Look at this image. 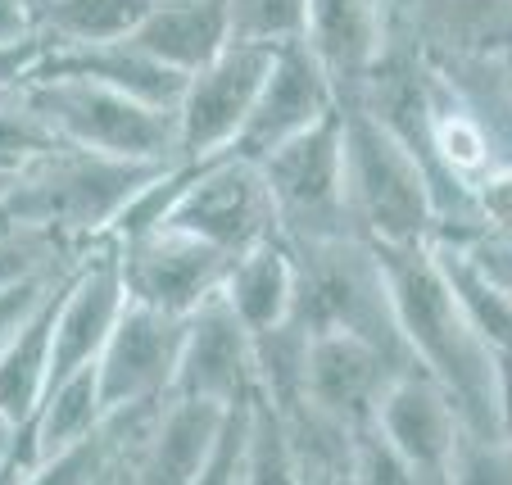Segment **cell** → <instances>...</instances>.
Wrapping results in <instances>:
<instances>
[{
  "instance_id": "obj_1",
  "label": "cell",
  "mask_w": 512,
  "mask_h": 485,
  "mask_svg": "<svg viewBox=\"0 0 512 485\" xmlns=\"http://www.w3.org/2000/svg\"><path fill=\"white\" fill-rule=\"evenodd\" d=\"M390 291L404 350L413 368L431 381L458 413L463 436H499L494 422V363L481 336L472 331L440 254L431 245H372Z\"/></svg>"
},
{
  "instance_id": "obj_2",
  "label": "cell",
  "mask_w": 512,
  "mask_h": 485,
  "mask_svg": "<svg viewBox=\"0 0 512 485\" xmlns=\"http://www.w3.org/2000/svg\"><path fill=\"white\" fill-rule=\"evenodd\" d=\"M168 164H132V159L91 155L78 146H55L0 195V223L41 227V232H55L68 245L87 250L114 232L127 204Z\"/></svg>"
},
{
  "instance_id": "obj_3",
  "label": "cell",
  "mask_w": 512,
  "mask_h": 485,
  "mask_svg": "<svg viewBox=\"0 0 512 485\" xmlns=\"http://www.w3.org/2000/svg\"><path fill=\"white\" fill-rule=\"evenodd\" d=\"M340 155L354 236L368 245H431L440 236L422 159L363 105H340Z\"/></svg>"
},
{
  "instance_id": "obj_4",
  "label": "cell",
  "mask_w": 512,
  "mask_h": 485,
  "mask_svg": "<svg viewBox=\"0 0 512 485\" xmlns=\"http://www.w3.org/2000/svg\"><path fill=\"white\" fill-rule=\"evenodd\" d=\"M300 263V300H295V322L309 336L318 331H345V336L368 340L395 368L417 372L404 350L390 291L381 277V259L363 236H336V241H309L290 245Z\"/></svg>"
},
{
  "instance_id": "obj_5",
  "label": "cell",
  "mask_w": 512,
  "mask_h": 485,
  "mask_svg": "<svg viewBox=\"0 0 512 485\" xmlns=\"http://www.w3.org/2000/svg\"><path fill=\"white\" fill-rule=\"evenodd\" d=\"M28 109L64 141V146L91 150L109 159H132V164H168L177 159L173 114L150 109L141 100H127L109 87L82 78H46L32 73L19 87Z\"/></svg>"
},
{
  "instance_id": "obj_6",
  "label": "cell",
  "mask_w": 512,
  "mask_h": 485,
  "mask_svg": "<svg viewBox=\"0 0 512 485\" xmlns=\"http://www.w3.org/2000/svg\"><path fill=\"white\" fill-rule=\"evenodd\" d=\"M155 227H173L195 241L223 250L227 259L254 250V245L277 236V214H272L268 186H263L259 164L241 155L218 159H182L173 200Z\"/></svg>"
},
{
  "instance_id": "obj_7",
  "label": "cell",
  "mask_w": 512,
  "mask_h": 485,
  "mask_svg": "<svg viewBox=\"0 0 512 485\" xmlns=\"http://www.w3.org/2000/svg\"><path fill=\"white\" fill-rule=\"evenodd\" d=\"M263 186H268L277 236L286 245L336 241L354 236L345 204V155H340V109L313 132L295 136L272 155L259 159Z\"/></svg>"
},
{
  "instance_id": "obj_8",
  "label": "cell",
  "mask_w": 512,
  "mask_h": 485,
  "mask_svg": "<svg viewBox=\"0 0 512 485\" xmlns=\"http://www.w3.org/2000/svg\"><path fill=\"white\" fill-rule=\"evenodd\" d=\"M118 250V272H123V291L132 304L191 318L209 300H218L223 277L232 268L223 250L195 241L173 227H145L132 236H109Z\"/></svg>"
},
{
  "instance_id": "obj_9",
  "label": "cell",
  "mask_w": 512,
  "mask_h": 485,
  "mask_svg": "<svg viewBox=\"0 0 512 485\" xmlns=\"http://www.w3.org/2000/svg\"><path fill=\"white\" fill-rule=\"evenodd\" d=\"M277 46H250L232 41L213 64L195 68L182 82V96L173 109L177 159H218L232 155L236 136L254 109V96L263 87V73L272 64Z\"/></svg>"
},
{
  "instance_id": "obj_10",
  "label": "cell",
  "mask_w": 512,
  "mask_h": 485,
  "mask_svg": "<svg viewBox=\"0 0 512 485\" xmlns=\"http://www.w3.org/2000/svg\"><path fill=\"white\" fill-rule=\"evenodd\" d=\"M182 336H186V318L127 300L123 318L114 322L105 350L96 359V386L105 418L127 413V408L159 404V399L173 395Z\"/></svg>"
},
{
  "instance_id": "obj_11",
  "label": "cell",
  "mask_w": 512,
  "mask_h": 485,
  "mask_svg": "<svg viewBox=\"0 0 512 485\" xmlns=\"http://www.w3.org/2000/svg\"><path fill=\"white\" fill-rule=\"evenodd\" d=\"M340 109L336 87L322 73V64L309 55L304 41H286L272 50V64L263 73V87L254 96V109L245 118L241 136H236L232 155L259 164L263 155H272L277 146L295 141V136L313 132L318 123H327Z\"/></svg>"
},
{
  "instance_id": "obj_12",
  "label": "cell",
  "mask_w": 512,
  "mask_h": 485,
  "mask_svg": "<svg viewBox=\"0 0 512 485\" xmlns=\"http://www.w3.org/2000/svg\"><path fill=\"white\" fill-rule=\"evenodd\" d=\"M127 309L123 272H118L114 241L91 245L78 259V268L59 282L55 295V359H50V386L73 372L96 368L114 322Z\"/></svg>"
},
{
  "instance_id": "obj_13",
  "label": "cell",
  "mask_w": 512,
  "mask_h": 485,
  "mask_svg": "<svg viewBox=\"0 0 512 485\" xmlns=\"http://www.w3.org/2000/svg\"><path fill=\"white\" fill-rule=\"evenodd\" d=\"M404 368L372 350L368 340L345 331H318L309 336V372H304V404L322 418L340 422L349 431L372 427L390 381Z\"/></svg>"
},
{
  "instance_id": "obj_14",
  "label": "cell",
  "mask_w": 512,
  "mask_h": 485,
  "mask_svg": "<svg viewBox=\"0 0 512 485\" xmlns=\"http://www.w3.org/2000/svg\"><path fill=\"white\" fill-rule=\"evenodd\" d=\"M173 395L209 399L218 408L254 399V336L223 300H209L186 318Z\"/></svg>"
},
{
  "instance_id": "obj_15",
  "label": "cell",
  "mask_w": 512,
  "mask_h": 485,
  "mask_svg": "<svg viewBox=\"0 0 512 485\" xmlns=\"http://www.w3.org/2000/svg\"><path fill=\"white\" fill-rule=\"evenodd\" d=\"M399 28L404 19L390 10V0H309L300 41L331 78L336 100H349Z\"/></svg>"
},
{
  "instance_id": "obj_16",
  "label": "cell",
  "mask_w": 512,
  "mask_h": 485,
  "mask_svg": "<svg viewBox=\"0 0 512 485\" xmlns=\"http://www.w3.org/2000/svg\"><path fill=\"white\" fill-rule=\"evenodd\" d=\"M372 427L426 485H449V467H454L463 427H458V413L449 408V399L422 372H399L390 381Z\"/></svg>"
},
{
  "instance_id": "obj_17",
  "label": "cell",
  "mask_w": 512,
  "mask_h": 485,
  "mask_svg": "<svg viewBox=\"0 0 512 485\" xmlns=\"http://www.w3.org/2000/svg\"><path fill=\"white\" fill-rule=\"evenodd\" d=\"M227 418H232V408H218L209 399L168 395L136 436V445L127 449V476L136 485H191V476L209 463Z\"/></svg>"
},
{
  "instance_id": "obj_18",
  "label": "cell",
  "mask_w": 512,
  "mask_h": 485,
  "mask_svg": "<svg viewBox=\"0 0 512 485\" xmlns=\"http://www.w3.org/2000/svg\"><path fill=\"white\" fill-rule=\"evenodd\" d=\"M46 78H82L109 87L127 100H141L150 109L173 114L177 96H182V73H173L168 64H159L155 55H145L132 37L127 41H109V46H41L37 68Z\"/></svg>"
},
{
  "instance_id": "obj_19",
  "label": "cell",
  "mask_w": 512,
  "mask_h": 485,
  "mask_svg": "<svg viewBox=\"0 0 512 485\" xmlns=\"http://www.w3.org/2000/svg\"><path fill=\"white\" fill-rule=\"evenodd\" d=\"M132 41L155 55L159 64H168L173 73L191 78L195 68L213 64L227 46L236 41L227 0H150L141 28L132 32Z\"/></svg>"
},
{
  "instance_id": "obj_20",
  "label": "cell",
  "mask_w": 512,
  "mask_h": 485,
  "mask_svg": "<svg viewBox=\"0 0 512 485\" xmlns=\"http://www.w3.org/2000/svg\"><path fill=\"white\" fill-rule=\"evenodd\" d=\"M404 28L431 59L508 55L512 0H408Z\"/></svg>"
},
{
  "instance_id": "obj_21",
  "label": "cell",
  "mask_w": 512,
  "mask_h": 485,
  "mask_svg": "<svg viewBox=\"0 0 512 485\" xmlns=\"http://www.w3.org/2000/svg\"><path fill=\"white\" fill-rule=\"evenodd\" d=\"M218 300L241 318V327L250 336L286 327L295 318V300H300V263L290 254V245L281 236H272V241L236 254Z\"/></svg>"
},
{
  "instance_id": "obj_22",
  "label": "cell",
  "mask_w": 512,
  "mask_h": 485,
  "mask_svg": "<svg viewBox=\"0 0 512 485\" xmlns=\"http://www.w3.org/2000/svg\"><path fill=\"white\" fill-rule=\"evenodd\" d=\"M55 295L59 286L0 340V422L23 431L50 390V359H55Z\"/></svg>"
},
{
  "instance_id": "obj_23",
  "label": "cell",
  "mask_w": 512,
  "mask_h": 485,
  "mask_svg": "<svg viewBox=\"0 0 512 485\" xmlns=\"http://www.w3.org/2000/svg\"><path fill=\"white\" fill-rule=\"evenodd\" d=\"M105 427V404H100V386H96V368L73 372V377L55 381L46 390V399L37 404L32 422L19 431V445L28 454V467L37 458L64 454L73 445H87L100 436Z\"/></svg>"
},
{
  "instance_id": "obj_24",
  "label": "cell",
  "mask_w": 512,
  "mask_h": 485,
  "mask_svg": "<svg viewBox=\"0 0 512 485\" xmlns=\"http://www.w3.org/2000/svg\"><path fill=\"white\" fill-rule=\"evenodd\" d=\"M150 0H37L41 46H109L141 28Z\"/></svg>"
},
{
  "instance_id": "obj_25",
  "label": "cell",
  "mask_w": 512,
  "mask_h": 485,
  "mask_svg": "<svg viewBox=\"0 0 512 485\" xmlns=\"http://www.w3.org/2000/svg\"><path fill=\"white\" fill-rule=\"evenodd\" d=\"M435 254H440V268H445L449 286H454V295H458V304H463L472 331L481 336L485 350H490V359L512 354V295L499 291V286L476 268L472 254H467L463 245L435 241Z\"/></svg>"
},
{
  "instance_id": "obj_26",
  "label": "cell",
  "mask_w": 512,
  "mask_h": 485,
  "mask_svg": "<svg viewBox=\"0 0 512 485\" xmlns=\"http://www.w3.org/2000/svg\"><path fill=\"white\" fill-rule=\"evenodd\" d=\"M304 372H309V331L290 318L286 327L254 336V395L277 413L304 404Z\"/></svg>"
},
{
  "instance_id": "obj_27",
  "label": "cell",
  "mask_w": 512,
  "mask_h": 485,
  "mask_svg": "<svg viewBox=\"0 0 512 485\" xmlns=\"http://www.w3.org/2000/svg\"><path fill=\"white\" fill-rule=\"evenodd\" d=\"M127 454V440L114 422L100 427L96 440L87 445H73L64 454H50V458H37L32 467H23L10 485H105V476L123 463Z\"/></svg>"
},
{
  "instance_id": "obj_28",
  "label": "cell",
  "mask_w": 512,
  "mask_h": 485,
  "mask_svg": "<svg viewBox=\"0 0 512 485\" xmlns=\"http://www.w3.org/2000/svg\"><path fill=\"white\" fill-rule=\"evenodd\" d=\"M241 485H300L295 454H290L286 422L259 395L250 399V422H245V467Z\"/></svg>"
},
{
  "instance_id": "obj_29",
  "label": "cell",
  "mask_w": 512,
  "mask_h": 485,
  "mask_svg": "<svg viewBox=\"0 0 512 485\" xmlns=\"http://www.w3.org/2000/svg\"><path fill=\"white\" fill-rule=\"evenodd\" d=\"M55 146H64V141L32 114L28 100H23L19 91H5V96H0V177L14 182V177L28 173L32 164H41Z\"/></svg>"
},
{
  "instance_id": "obj_30",
  "label": "cell",
  "mask_w": 512,
  "mask_h": 485,
  "mask_svg": "<svg viewBox=\"0 0 512 485\" xmlns=\"http://www.w3.org/2000/svg\"><path fill=\"white\" fill-rule=\"evenodd\" d=\"M304 5L309 0H227L236 41L250 46H286L304 32Z\"/></svg>"
},
{
  "instance_id": "obj_31",
  "label": "cell",
  "mask_w": 512,
  "mask_h": 485,
  "mask_svg": "<svg viewBox=\"0 0 512 485\" xmlns=\"http://www.w3.org/2000/svg\"><path fill=\"white\" fill-rule=\"evenodd\" d=\"M449 485H512V440L463 436L454 449Z\"/></svg>"
},
{
  "instance_id": "obj_32",
  "label": "cell",
  "mask_w": 512,
  "mask_h": 485,
  "mask_svg": "<svg viewBox=\"0 0 512 485\" xmlns=\"http://www.w3.org/2000/svg\"><path fill=\"white\" fill-rule=\"evenodd\" d=\"M354 485H426V481L381 440L377 427H363L354 431Z\"/></svg>"
},
{
  "instance_id": "obj_33",
  "label": "cell",
  "mask_w": 512,
  "mask_h": 485,
  "mask_svg": "<svg viewBox=\"0 0 512 485\" xmlns=\"http://www.w3.org/2000/svg\"><path fill=\"white\" fill-rule=\"evenodd\" d=\"M472 214H476V236L512 241V164H494L472 186Z\"/></svg>"
},
{
  "instance_id": "obj_34",
  "label": "cell",
  "mask_w": 512,
  "mask_h": 485,
  "mask_svg": "<svg viewBox=\"0 0 512 485\" xmlns=\"http://www.w3.org/2000/svg\"><path fill=\"white\" fill-rule=\"evenodd\" d=\"M245 422H250V404L232 408L223 436L213 445L209 463L191 476V485H241V467H245Z\"/></svg>"
},
{
  "instance_id": "obj_35",
  "label": "cell",
  "mask_w": 512,
  "mask_h": 485,
  "mask_svg": "<svg viewBox=\"0 0 512 485\" xmlns=\"http://www.w3.org/2000/svg\"><path fill=\"white\" fill-rule=\"evenodd\" d=\"M467 254H472V263L490 277L499 291L512 295V241H494V236H476V241L463 245Z\"/></svg>"
},
{
  "instance_id": "obj_36",
  "label": "cell",
  "mask_w": 512,
  "mask_h": 485,
  "mask_svg": "<svg viewBox=\"0 0 512 485\" xmlns=\"http://www.w3.org/2000/svg\"><path fill=\"white\" fill-rule=\"evenodd\" d=\"M37 41V0H0V46Z\"/></svg>"
},
{
  "instance_id": "obj_37",
  "label": "cell",
  "mask_w": 512,
  "mask_h": 485,
  "mask_svg": "<svg viewBox=\"0 0 512 485\" xmlns=\"http://www.w3.org/2000/svg\"><path fill=\"white\" fill-rule=\"evenodd\" d=\"M59 282H64V277H59ZM59 282H32V286H19V291H10V295H0V340L10 336V331L19 327V322L28 318V313L37 309Z\"/></svg>"
},
{
  "instance_id": "obj_38",
  "label": "cell",
  "mask_w": 512,
  "mask_h": 485,
  "mask_svg": "<svg viewBox=\"0 0 512 485\" xmlns=\"http://www.w3.org/2000/svg\"><path fill=\"white\" fill-rule=\"evenodd\" d=\"M37 55H41V41H32V46H0V91H19L32 78Z\"/></svg>"
},
{
  "instance_id": "obj_39",
  "label": "cell",
  "mask_w": 512,
  "mask_h": 485,
  "mask_svg": "<svg viewBox=\"0 0 512 485\" xmlns=\"http://www.w3.org/2000/svg\"><path fill=\"white\" fill-rule=\"evenodd\" d=\"M23 467H28V454L19 445V431L10 422H0V485H10Z\"/></svg>"
},
{
  "instance_id": "obj_40",
  "label": "cell",
  "mask_w": 512,
  "mask_h": 485,
  "mask_svg": "<svg viewBox=\"0 0 512 485\" xmlns=\"http://www.w3.org/2000/svg\"><path fill=\"white\" fill-rule=\"evenodd\" d=\"M109 485H136V481H132V476H127V467L118 463V467H114V476H109Z\"/></svg>"
},
{
  "instance_id": "obj_41",
  "label": "cell",
  "mask_w": 512,
  "mask_h": 485,
  "mask_svg": "<svg viewBox=\"0 0 512 485\" xmlns=\"http://www.w3.org/2000/svg\"><path fill=\"white\" fill-rule=\"evenodd\" d=\"M404 5H408V0H390V10H395L399 19H404Z\"/></svg>"
},
{
  "instance_id": "obj_42",
  "label": "cell",
  "mask_w": 512,
  "mask_h": 485,
  "mask_svg": "<svg viewBox=\"0 0 512 485\" xmlns=\"http://www.w3.org/2000/svg\"><path fill=\"white\" fill-rule=\"evenodd\" d=\"M5 191H10V177H0V195H5Z\"/></svg>"
},
{
  "instance_id": "obj_43",
  "label": "cell",
  "mask_w": 512,
  "mask_h": 485,
  "mask_svg": "<svg viewBox=\"0 0 512 485\" xmlns=\"http://www.w3.org/2000/svg\"><path fill=\"white\" fill-rule=\"evenodd\" d=\"M508 64H512V50H508Z\"/></svg>"
},
{
  "instance_id": "obj_44",
  "label": "cell",
  "mask_w": 512,
  "mask_h": 485,
  "mask_svg": "<svg viewBox=\"0 0 512 485\" xmlns=\"http://www.w3.org/2000/svg\"><path fill=\"white\" fill-rule=\"evenodd\" d=\"M0 96H5V91H0Z\"/></svg>"
}]
</instances>
